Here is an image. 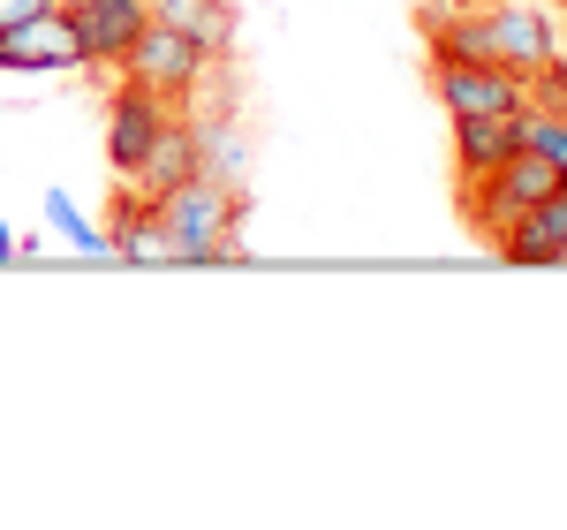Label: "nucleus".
<instances>
[{
	"label": "nucleus",
	"mask_w": 567,
	"mask_h": 530,
	"mask_svg": "<svg viewBox=\"0 0 567 530\" xmlns=\"http://www.w3.org/2000/svg\"><path fill=\"white\" fill-rule=\"evenodd\" d=\"M159 258L175 265H243V213L250 197L235 182H213V175H189L182 190H167L159 205Z\"/></svg>",
	"instance_id": "f257e3e1"
},
{
	"label": "nucleus",
	"mask_w": 567,
	"mask_h": 530,
	"mask_svg": "<svg viewBox=\"0 0 567 530\" xmlns=\"http://www.w3.org/2000/svg\"><path fill=\"white\" fill-rule=\"evenodd\" d=\"M553 182H560V167L515 144V152H507V160H499L492 175L454 182V190H462V221H470L484 243H492V235H499L507 221H523L529 205H545V197H553Z\"/></svg>",
	"instance_id": "f03ea898"
},
{
	"label": "nucleus",
	"mask_w": 567,
	"mask_h": 530,
	"mask_svg": "<svg viewBox=\"0 0 567 530\" xmlns=\"http://www.w3.org/2000/svg\"><path fill=\"white\" fill-rule=\"evenodd\" d=\"M213 69H219L213 53H205L197 39H182L175 23H159V16H152V23L136 31L130 61H122V77H130V84H144V91H159L167 106H182V99H197V91L213 84Z\"/></svg>",
	"instance_id": "7ed1b4c3"
},
{
	"label": "nucleus",
	"mask_w": 567,
	"mask_h": 530,
	"mask_svg": "<svg viewBox=\"0 0 567 530\" xmlns=\"http://www.w3.org/2000/svg\"><path fill=\"white\" fill-rule=\"evenodd\" d=\"M477 23H484V61L523 77V84L560 53V31H553L545 0H492V8H477Z\"/></svg>",
	"instance_id": "20e7f679"
},
{
	"label": "nucleus",
	"mask_w": 567,
	"mask_h": 530,
	"mask_svg": "<svg viewBox=\"0 0 567 530\" xmlns=\"http://www.w3.org/2000/svg\"><path fill=\"white\" fill-rule=\"evenodd\" d=\"M0 69H8V77H76V69H84V45H76L69 8H45L31 23L0 31Z\"/></svg>",
	"instance_id": "39448f33"
},
{
	"label": "nucleus",
	"mask_w": 567,
	"mask_h": 530,
	"mask_svg": "<svg viewBox=\"0 0 567 530\" xmlns=\"http://www.w3.org/2000/svg\"><path fill=\"white\" fill-rule=\"evenodd\" d=\"M432 91L446 114H523L529 84L492 61H432Z\"/></svg>",
	"instance_id": "423d86ee"
},
{
	"label": "nucleus",
	"mask_w": 567,
	"mask_h": 530,
	"mask_svg": "<svg viewBox=\"0 0 567 530\" xmlns=\"http://www.w3.org/2000/svg\"><path fill=\"white\" fill-rule=\"evenodd\" d=\"M167 122H175V106H167L159 91H144V84H130V77H122V91L106 99V167H114V175H130Z\"/></svg>",
	"instance_id": "0eeeda50"
},
{
	"label": "nucleus",
	"mask_w": 567,
	"mask_h": 530,
	"mask_svg": "<svg viewBox=\"0 0 567 530\" xmlns=\"http://www.w3.org/2000/svg\"><path fill=\"white\" fill-rule=\"evenodd\" d=\"M69 23H76V45H84V69H122L136 31L152 23V0H76Z\"/></svg>",
	"instance_id": "6e6552de"
},
{
	"label": "nucleus",
	"mask_w": 567,
	"mask_h": 530,
	"mask_svg": "<svg viewBox=\"0 0 567 530\" xmlns=\"http://www.w3.org/2000/svg\"><path fill=\"white\" fill-rule=\"evenodd\" d=\"M189 144H197V175L250 190V130H243V106H235V99L197 106V114H189Z\"/></svg>",
	"instance_id": "1a4fd4ad"
},
{
	"label": "nucleus",
	"mask_w": 567,
	"mask_h": 530,
	"mask_svg": "<svg viewBox=\"0 0 567 530\" xmlns=\"http://www.w3.org/2000/svg\"><path fill=\"white\" fill-rule=\"evenodd\" d=\"M492 251L499 265H560L567 258V175L553 182V197L545 205H529L523 221H507L492 235Z\"/></svg>",
	"instance_id": "9d476101"
},
{
	"label": "nucleus",
	"mask_w": 567,
	"mask_h": 530,
	"mask_svg": "<svg viewBox=\"0 0 567 530\" xmlns=\"http://www.w3.org/2000/svg\"><path fill=\"white\" fill-rule=\"evenodd\" d=\"M197 175V144H189V122H167V130L152 136V152L130 167V197H144V205H159L167 190H182V182Z\"/></svg>",
	"instance_id": "9b49d317"
},
{
	"label": "nucleus",
	"mask_w": 567,
	"mask_h": 530,
	"mask_svg": "<svg viewBox=\"0 0 567 530\" xmlns=\"http://www.w3.org/2000/svg\"><path fill=\"white\" fill-rule=\"evenodd\" d=\"M446 130H454V182L492 175L515 152V114H446Z\"/></svg>",
	"instance_id": "f8f14e48"
},
{
	"label": "nucleus",
	"mask_w": 567,
	"mask_h": 530,
	"mask_svg": "<svg viewBox=\"0 0 567 530\" xmlns=\"http://www.w3.org/2000/svg\"><path fill=\"white\" fill-rule=\"evenodd\" d=\"M159 23H175L182 39H197L213 61L235 53V0H152Z\"/></svg>",
	"instance_id": "ddd939ff"
},
{
	"label": "nucleus",
	"mask_w": 567,
	"mask_h": 530,
	"mask_svg": "<svg viewBox=\"0 0 567 530\" xmlns=\"http://www.w3.org/2000/svg\"><path fill=\"white\" fill-rule=\"evenodd\" d=\"M39 213H45V227H53L69 251H84V258H114V251H106V227H91V221H84V205H76L69 190H45Z\"/></svg>",
	"instance_id": "4468645a"
},
{
	"label": "nucleus",
	"mask_w": 567,
	"mask_h": 530,
	"mask_svg": "<svg viewBox=\"0 0 567 530\" xmlns=\"http://www.w3.org/2000/svg\"><path fill=\"white\" fill-rule=\"evenodd\" d=\"M515 144H523V152H537V160H553V167L567 175V114L523 106V114H515Z\"/></svg>",
	"instance_id": "2eb2a0df"
},
{
	"label": "nucleus",
	"mask_w": 567,
	"mask_h": 530,
	"mask_svg": "<svg viewBox=\"0 0 567 530\" xmlns=\"http://www.w3.org/2000/svg\"><path fill=\"white\" fill-rule=\"evenodd\" d=\"M529 106H545V114H567V53H553V61L529 77Z\"/></svg>",
	"instance_id": "dca6fc26"
},
{
	"label": "nucleus",
	"mask_w": 567,
	"mask_h": 530,
	"mask_svg": "<svg viewBox=\"0 0 567 530\" xmlns=\"http://www.w3.org/2000/svg\"><path fill=\"white\" fill-rule=\"evenodd\" d=\"M45 8H61V0H0V31H16V23H31Z\"/></svg>",
	"instance_id": "f3484780"
},
{
	"label": "nucleus",
	"mask_w": 567,
	"mask_h": 530,
	"mask_svg": "<svg viewBox=\"0 0 567 530\" xmlns=\"http://www.w3.org/2000/svg\"><path fill=\"white\" fill-rule=\"evenodd\" d=\"M8 258H23V243H16V227L0 221V265H8Z\"/></svg>",
	"instance_id": "a211bd4d"
},
{
	"label": "nucleus",
	"mask_w": 567,
	"mask_h": 530,
	"mask_svg": "<svg viewBox=\"0 0 567 530\" xmlns=\"http://www.w3.org/2000/svg\"><path fill=\"white\" fill-rule=\"evenodd\" d=\"M553 16H567V0H553Z\"/></svg>",
	"instance_id": "6ab92c4d"
},
{
	"label": "nucleus",
	"mask_w": 567,
	"mask_h": 530,
	"mask_svg": "<svg viewBox=\"0 0 567 530\" xmlns=\"http://www.w3.org/2000/svg\"><path fill=\"white\" fill-rule=\"evenodd\" d=\"M61 8H76V0H61Z\"/></svg>",
	"instance_id": "aec40b11"
}]
</instances>
